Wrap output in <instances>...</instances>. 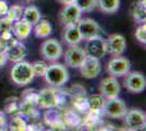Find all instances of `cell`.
Wrapping results in <instances>:
<instances>
[{
	"mask_svg": "<svg viewBox=\"0 0 146 131\" xmlns=\"http://www.w3.org/2000/svg\"><path fill=\"white\" fill-rule=\"evenodd\" d=\"M76 26H78V30L82 36V39H86V41L100 35V32H102L100 26L97 24V22L90 18L80 19Z\"/></svg>",
	"mask_w": 146,
	"mask_h": 131,
	"instance_id": "obj_7",
	"label": "cell"
},
{
	"mask_svg": "<svg viewBox=\"0 0 146 131\" xmlns=\"http://www.w3.org/2000/svg\"><path fill=\"white\" fill-rule=\"evenodd\" d=\"M8 9H9V7H8L6 1L5 0H0V18L6 17Z\"/></svg>",
	"mask_w": 146,
	"mask_h": 131,
	"instance_id": "obj_34",
	"label": "cell"
},
{
	"mask_svg": "<svg viewBox=\"0 0 146 131\" xmlns=\"http://www.w3.org/2000/svg\"><path fill=\"white\" fill-rule=\"evenodd\" d=\"M63 121L66 127H71V128L82 127V117L75 109H68L63 112Z\"/></svg>",
	"mask_w": 146,
	"mask_h": 131,
	"instance_id": "obj_20",
	"label": "cell"
},
{
	"mask_svg": "<svg viewBox=\"0 0 146 131\" xmlns=\"http://www.w3.org/2000/svg\"><path fill=\"white\" fill-rule=\"evenodd\" d=\"M34 34L38 38H46L52 32V26L47 20H42L37 24L34 25Z\"/></svg>",
	"mask_w": 146,
	"mask_h": 131,
	"instance_id": "obj_23",
	"label": "cell"
},
{
	"mask_svg": "<svg viewBox=\"0 0 146 131\" xmlns=\"http://www.w3.org/2000/svg\"><path fill=\"white\" fill-rule=\"evenodd\" d=\"M123 85L131 93H141L145 90L146 79L141 72H130L125 74Z\"/></svg>",
	"mask_w": 146,
	"mask_h": 131,
	"instance_id": "obj_4",
	"label": "cell"
},
{
	"mask_svg": "<svg viewBox=\"0 0 146 131\" xmlns=\"http://www.w3.org/2000/svg\"><path fill=\"white\" fill-rule=\"evenodd\" d=\"M63 39L69 45H78L82 41V36L80 34L76 24L67 25L63 32Z\"/></svg>",
	"mask_w": 146,
	"mask_h": 131,
	"instance_id": "obj_19",
	"label": "cell"
},
{
	"mask_svg": "<svg viewBox=\"0 0 146 131\" xmlns=\"http://www.w3.org/2000/svg\"><path fill=\"white\" fill-rule=\"evenodd\" d=\"M80 70H81V74L83 75L84 78H86V79L96 78L99 74L100 70H102L99 59L87 55L86 58L84 59L83 63L80 66Z\"/></svg>",
	"mask_w": 146,
	"mask_h": 131,
	"instance_id": "obj_14",
	"label": "cell"
},
{
	"mask_svg": "<svg viewBox=\"0 0 146 131\" xmlns=\"http://www.w3.org/2000/svg\"><path fill=\"white\" fill-rule=\"evenodd\" d=\"M135 37L136 39L142 44L146 43V25L145 23H143L142 25H140L136 31H135Z\"/></svg>",
	"mask_w": 146,
	"mask_h": 131,
	"instance_id": "obj_31",
	"label": "cell"
},
{
	"mask_svg": "<svg viewBox=\"0 0 146 131\" xmlns=\"http://www.w3.org/2000/svg\"><path fill=\"white\" fill-rule=\"evenodd\" d=\"M47 63L45 61H42V60H36L32 63V68H33V71H34V74L35 76H43L46 69H47Z\"/></svg>",
	"mask_w": 146,
	"mask_h": 131,
	"instance_id": "obj_30",
	"label": "cell"
},
{
	"mask_svg": "<svg viewBox=\"0 0 146 131\" xmlns=\"http://www.w3.org/2000/svg\"><path fill=\"white\" fill-rule=\"evenodd\" d=\"M120 84L115 76H107L105 78L103 81L99 84V91L100 94L103 95L106 100L110 98H115L118 97V95L120 93Z\"/></svg>",
	"mask_w": 146,
	"mask_h": 131,
	"instance_id": "obj_11",
	"label": "cell"
},
{
	"mask_svg": "<svg viewBox=\"0 0 146 131\" xmlns=\"http://www.w3.org/2000/svg\"><path fill=\"white\" fill-rule=\"evenodd\" d=\"M7 120H6V115L3 112H0V130H3L6 127Z\"/></svg>",
	"mask_w": 146,
	"mask_h": 131,
	"instance_id": "obj_35",
	"label": "cell"
},
{
	"mask_svg": "<svg viewBox=\"0 0 146 131\" xmlns=\"http://www.w3.org/2000/svg\"><path fill=\"white\" fill-rule=\"evenodd\" d=\"M40 55L48 61H56L62 56V46L57 39H47L40 46Z\"/></svg>",
	"mask_w": 146,
	"mask_h": 131,
	"instance_id": "obj_5",
	"label": "cell"
},
{
	"mask_svg": "<svg viewBox=\"0 0 146 131\" xmlns=\"http://www.w3.org/2000/svg\"><path fill=\"white\" fill-rule=\"evenodd\" d=\"M40 12L35 6H30L25 8L22 15V20H24L25 22H27L29 24L34 26L40 21Z\"/></svg>",
	"mask_w": 146,
	"mask_h": 131,
	"instance_id": "obj_22",
	"label": "cell"
},
{
	"mask_svg": "<svg viewBox=\"0 0 146 131\" xmlns=\"http://www.w3.org/2000/svg\"><path fill=\"white\" fill-rule=\"evenodd\" d=\"M23 11H24L23 7L15 5V6L10 7V8L8 9V12H7L6 17L8 18V19L11 20L12 22H15V21H18V20L22 19Z\"/></svg>",
	"mask_w": 146,
	"mask_h": 131,
	"instance_id": "obj_28",
	"label": "cell"
},
{
	"mask_svg": "<svg viewBox=\"0 0 146 131\" xmlns=\"http://www.w3.org/2000/svg\"><path fill=\"white\" fill-rule=\"evenodd\" d=\"M97 6L105 13H113L119 9L120 0H97Z\"/></svg>",
	"mask_w": 146,
	"mask_h": 131,
	"instance_id": "obj_25",
	"label": "cell"
},
{
	"mask_svg": "<svg viewBox=\"0 0 146 131\" xmlns=\"http://www.w3.org/2000/svg\"><path fill=\"white\" fill-rule=\"evenodd\" d=\"M34 78H35V74L32 68V65L26 61H23V60L19 61L11 69V79L19 86L27 85L29 83L33 81Z\"/></svg>",
	"mask_w": 146,
	"mask_h": 131,
	"instance_id": "obj_3",
	"label": "cell"
},
{
	"mask_svg": "<svg viewBox=\"0 0 146 131\" xmlns=\"http://www.w3.org/2000/svg\"><path fill=\"white\" fill-rule=\"evenodd\" d=\"M13 22L10 19H8L7 17L0 18V33L6 31H12Z\"/></svg>",
	"mask_w": 146,
	"mask_h": 131,
	"instance_id": "obj_32",
	"label": "cell"
},
{
	"mask_svg": "<svg viewBox=\"0 0 146 131\" xmlns=\"http://www.w3.org/2000/svg\"><path fill=\"white\" fill-rule=\"evenodd\" d=\"M6 55L8 60L13 61V63H19L22 61L27 55V48L24 44L20 41H17L12 46L6 51Z\"/></svg>",
	"mask_w": 146,
	"mask_h": 131,
	"instance_id": "obj_17",
	"label": "cell"
},
{
	"mask_svg": "<svg viewBox=\"0 0 146 131\" xmlns=\"http://www.w3.org/2000/svg\"><path fill=\"white\" fill-rule=\"evenodd\" d=\"M0 50H1V46H0ZM1 51H2V50H1Z\"/></svg>",
	"mask_w": 146,
	"mask_h": 131,
	"instance_id": "obj_39",
	"label": "cell"
},
{
	"mask_svg": "<svg viewBox=\"0 0 146 131\" xmlns=\"http://www.w3.org/2000/svg\"><path fill=\"white\" fill-rule=\"evenodd\" d=\"M107 53H110L113 56L122 55L127 48V41L121 34H112L106 39Z\"/></svg>",
	"mask_w": 146,
	"mask_h": 131,
	"instance_id": "obj_16",
	"label": "cell"
},
{
	"mask_svg": "<svg viewBox=\"0 0 146 131\" xmlns=\"http://www.w3.org/2000/svg\"><path fill=\"white\" fill-rule=\"evenodd\" d=\"M131 69V63L124 57H115L107 65V71L112 76H122L125 75Z\"/></svg>",
	"mask_w": 146,
	"mask_h": 131,
	"instance_id": "obj_12",
	"label": "cell"
},
{
	"mask_svg": "<svg viewBox=\"0 0 146 131\" xmlns=\"http://www.w3.org/2000/svg\"><path fill=\"white\" fill-rule=\"evenodd\" d=\"M81 14H82V11L80 10L79 7L75 3L66 5L60 12L61 23L64 26L76 24L79 22V20L81 19Z\"/></svg>",
	"mask_w": 146,
	"mask_h": 131,
	"instance_id": "obj_15",
	"label": "cell"
},
{
	"mask_svg": "<svg viewBox=\"0 0 146 131\" xmlns=\"http://www.w3.org/2000/svg\"><path fill=\"white\" fill-rule=\"evenodd\" d=\"M44 120L46 125L54 130H66L63 114L59 109H57V107L48 108L44 114Z\"/></svg>",
	"mask_w": 146,
	"mask_h": 131,
	"instance_id": "obj_13",
	"label": "cell"
},
{
	"mask_svg": "<svg viewBox=\"0 0 146 131\" xmlns=\"http://www.w3.org/2000/svg\"><path fill=\"white\" fill-rule=\"evenodd\" d=\"M68 94L71 95V97H76V96H82V95H86V90L81 85H73L71 90L68 92Z\"/></svg>",
	"mask_w": 146,
	"mask_h": 131,
	"instance_id": "obj_33",
	"label": "cell"
},
{
	"mask_svg": "<svg viewBox=\"0 0 146 131\" xmlns=\"http://www.w3.org/2000/svg\"><path fill=\"white\" fill-rule=\"evenodd\" d=\"M72 104H73V108L78 112L86 114V112L90 110V108H88V100H87L86 95L73 97Z\"/></svg>",
	"mask_w": 146,
	"mask_h": 131,
	"instance_id": "obj_26",
	"label": "cell"
},
{
	"mask_svg": "<svg viewBox=\"0 0 146 131\" xmlns=\"http://www.w3.org/2000/svg\"><path fill=\"white\" fill-rule=\"evenodd\" d=\"M43 76L50 86L60 87L69 80V72L66 66L60 63H52L47 67Z\"/></svg>",
	"mask_w": 146,
	"mask_h": 131,
	"instance_id": "obj_2",
	"label": "cell"
},
{
	"mask_svg": "<svg viewBox=\"0 0 146 131\" xmlns=\"http://www.w3.org/2000/svg\"><path fill=\"white\" fill-rule=\"evenodd\" d=\"M88 100V112H104L105 104H106V98L103 95H92L90 97H87Z\"/></svg>",
	"mask_w": 146,
	"mask_h": 131,
	"instance_id": "obj_24",
	"label": "cell"
},
{
	"mask_svg": "<svg viewBox=\"0 0 146 131\" xmlns=\"http://www.w3.org/2000/svg\"><path fill=\"white\" fill-rule=\"evenodd\" d=\"M26 1H33V0H26Z\"/></svg>",
	"mask_w": 146,
	"mask_h": 131,
	"instance_id": "obj_38",
	"label": "cell"
},
{
	"mask_svg": "<svg viewBox=\"0 0 146 131\" xmlns=\"http://www.w3.org/2000/svg\"><path fill=\"white\" fill-rule=\"evenodd\" d=\"M9 130L12 131H25L27 130V122L24 118H22L20 115L14 116L10 124H9Z\"/></svg>",
	"mask_w": 146,
	"mask_h": 131,
	"instance_id": "obj_27",
	"label": "cell"
},
{
	"mask_svg": "<svg viewBox=\"0 0 146 131\" xmlns=\"http://www.w3.org/2000/svg\"><path fill=\"white\" fill-rule=\"evenodd\" d=\"M66 100V92L58 90V87L44 88L38 92L37 105L42 108L59 107Z\"/></svg>",
	"mask_w": 146,
	"mask_h": 131,
	"instance_id": "obj_1",
	"label": "cell"
},
{
	"mask_svg": "<svg viewBox=\"0 0 146 131\" xmlns=\"http://www.w3.org/2000/svg\"><path fill=\"white\" fill-rule=\"evenodd\" d=\"M12 32L13 35L20 41L26 39L30 36L31 32H32V25L29 24L27 22H25L24 20H18L13 24Z\"/></svg>",
	"mask_w": 146,
	"mask_h": 131,
	"instance_id": "obj_18",
	"label": "cell"
},
{
	"mask_svg": "<svg viewBox=\"0 0 146 131\" xmlns=\"http://www.w3.org/2000/svg\"><path fill=\"white\" fill-rule=\"evenodd\" d=\"M58 1H59V2H61L62 5H64V6H66V5L74 3V1H75V0H58Z\"/></svg>",
	"mask_w": 146,
	"mask_h": 131,
	"instance_id": "obj_37",
	"label": "cell"
},
{
	"mask_svg": "<svg viewBox=\"0 0 146 131\" xmlns=\"http://www.w3.org/2000/svg\"><path fill=\"white\" fill-rule=\"evenodd\" d=\"M74 3L82 12H90L97 7V0H75Z\"/></svg>",
	"mask_w": 146,
	"mask_h": 131,
	"instance_id": "obj_29",
	"label": "cell"
},
{
	"mask_svg": "<svg viewBox=\"0 0 146 131\" xmlns=\"http://www.w3.org/2000/svg\"><path fill=\"white\" fill-rule=\"evenodd\" d=\"M145 0H137L131 8L132 18L136 23H145Z\"/></svg>",
	"mask_w": 146,
	"mask_h": 131,
	"instance_id": "obj_21",
	"label": "cell"
},
{
	"mask_svg": "<svg viewBox=\"0 0 146 131\" xmlns=\"http://www.w3.org/2000/svg\"><path fill=\"white\" fill-rule=\"evenodd\" d=\"M85 49L79 47L78 45H72L64 54V63L70 68H80L86 58Z\"/></svg>",
	"mask_w": 146,
	"mask_h": 131,
	"instance_id": "obj_9",
	"label": "cell"
},
{
	"mask_svg": "<svg viewBox=\"0 0 146 131\" xmlns=\"http://www.w3.org/2000/svg\"><path fill=\"white\" fill-rule=\"evenodd\" d=\"M7 60H8V58H7L6 53L0 50V68H2V67L6 65Z\"/></svg>",
	"mask_w": 146,
	"mask_h": 131,
	"instance_id": "obj_36",
	"label": "cell"
},
{
	"mask_svg": "<svg viewBox=\"0 0 146 131\" xmlns=\"http://www.w3.org/2000/svg\"><path fill=\"white\" fill-rule=\"evenodd\" d=\"M128 112V108L125 103L122 100L115 97V98H110V100H106L105 104V108H104V112L109 116L111 118H123L124 115Z\"/></svg>",
	"mask_w": 146,
	"mask_h": 131,
	"instance_id": "obj_8",
	"label": "cell"
},
{
	"mask_svg": "<svg viewBox=\"0 0 146 131\" xmlns=\"http://www.w3.org/2000/svg\"><path fill=\"white\" fill-rule=\"evenodd\" d=\"M125 125L130 130H144L146 126L145 114L140 109H130L124 115Z\"/></svg>",
	"mask_w": 146,
	"mask_h": 131,
	"instance_id": "obj_6",
	"label": "cell"
},
{
	"mask_svg": "<svg viewBox=\"0 0 146 131\" xmlns=\"http://www.w3.org/2000/svg\"><path fill=\"white\" fill-rule=\"evenodd\" d=\"M85 51L88 56L95 57L97 59H102L107 54L106 41L103 37H100V35L87 39Z\"/></svg>",
	"mask_w": 146,
	"mask_h": 131,
	"instance_id": "obj_10",
	"label": "cell"
}]
</instances>
